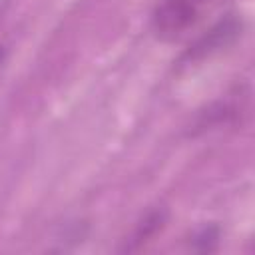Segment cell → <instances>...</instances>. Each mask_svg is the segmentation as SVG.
I'll use <instances>...</instances> for the list:
<instances>
[{
    "mask_svg": "<svg viewBox=\"0 0 255 255\" xmlns=\"http://www.w3.org/2000/svg\"><path fill=\"white\" fill-rule=\"evenodd\" d=\"M223 0H159L151 12V32L161 42H177Z\"/></svg>",
    "mask_w": 255,
    "mask_h": 255,
    "instance_id": "obj_1",
    "label": "cell"
},
{
    "mask_svg": "<svg viewBox=\"0 0 255 255\" xmlns=\"http://www.w3.org/2000/svg\"><path fill=\"white\" fill-rule=\"evenodd\" d=\"M241 34V20H237L235 16H225L221 18L217 24H213L193 46L191 50L185 54L187 62L191 60H201L213 52H219L221 48L229 46L237 36Z\"/></svg>",
    "mask_w": 255,
    "mask_h": 255,
    "instance_id": "obj_2",
    "label": "cell"
},
{
    "mask_svg": "<svg viewBox=\"0 0 255 255\" xmlns=\"http://www.w3.org/2000/svg\"><path fill=\"white\" fill-rule=\"evenodd\" d=\"M165 219H167V213H165L163 209H153V211H149V213L143 217V221L135 227L133 235L129 237V245H126V249H133V247H139V245H143L145 241H149L157 231L163 229Z\"/></svg>",
    "mask_w": 255,
    "mask_h": 255,
    "instance_id": "obj_3",
    "label": "cell"
}]
</instances>
